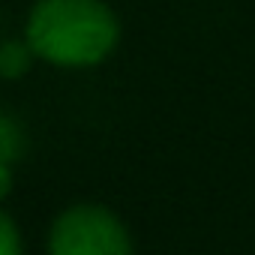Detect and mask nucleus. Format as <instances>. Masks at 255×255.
<instances>
[{
  "label": "nucleus",
  "mask_w": 255,
  "mask_h": 255,
  "mask_svg": "<svg viewBox=\"0 0 255 255\" xmlns=\"http://www.w3.org/2000/svg\"><path fill=\"white\" fill-rule=\"evenodd\" d=\"M27 69H30V48H24L21 42L9 39L3 45V51H0V72H3L6 78H18Z\"/></svg>",
  "instance_id": "obj_3"
},
{
  "label": "nucleus",
  "mask_w": 255,
  "mask_h": 255,
  "mask_svg": "<svg viewBox=\"0 0 255 255\" xmlns=\"http://www.w3.org/2000/svg\"><path fill=\"white\" fill-rule=\"evenodd\" d=\"M0 234H3V255H18V231L9 216L0 219Z\"/></svg>",
  "instance_id": "obj_5"
},
{
  "label": "nucleus",
  "mask_w": 255,
  "mask_h": 255,
  "mask_svg": "<svg viewBox=\"0 0 255 255\" xmlns=\"http://www.w3.org/2000/svg\"><path fill=\"white\" fill-rule=\"evenodd\" d=\"M51 255H132L123 222L96 204H78L57 216L48 234Z\"/></svg>",
  "instance_id": "obj_2"
},
{
  "label": "nucleus",
  "mask_w": 255,
  "mask_h": 255,
  "mask_svg": "<svg viewBox=\"0 0 255 255\" xmlns=\"http://www.w3.org/2000/svg\"><path fill=\"white\" fill-rule=\"evenodd\" d=\"M117 18L102 0H39L27 18V48L54 66H93L117 42Z\"/></svg>",
  "instance_id": "obj_1"
},
{
  "label": "nucleus",
  "mask_w": 255,
  "mask_h": 255,
  "mask_svg": "<svg viewBox=\"0 0 255 255\" xmlns=\"http://www.w3.org/2000/svg\"><path fill=\"white\" fill-rule=\"evenodd\" d=\"M15 126H12V120H9V114H3V120H0V144H3V165H9L12 162V156H15Z\"/></svg>",
  "instance_id": "obj_4"
}]
</instances>
